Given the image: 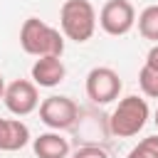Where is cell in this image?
<instances>
[{
  "label": "cell",
  "instance_id": "obj_1",
  "mask_svg": "<svg viewBox=\"0 0 158 158\" xmlns=\"http://www.w3.org/2000/svg\"><path fill=\"white\" fill-rule=\"evenodd\" d=\"M20 47L32 57H62L64 35L40 17H27L20 27Z\"/></svg>",
  "mask_w": 158,
  "mask_h": 158
},
{
  "label": "cell",
  "instance_id": "obj_2",
  "mask_svg": "<svg viewBox=\"0 0 158 158\" xmlns=\"http://www.w3.org/2000/svg\"><path fill=\"white\" fill-rule=\"evenodd\" d=\"M62 35L72 42H89L96 32V10L89 0H64L59 10Z\"/></svg>",
  "mask_w": 158,
  "mask_h": 158
},
{
  "label": "cell",
  "instance_id": "obj_3",
  "mask_svg": "<svg viewBox=\"0 0 158 158\" xmlns=\"http://www.w3.org/2000/svg\"><path fill=\"white\" fill-rule=\"evenodd\" d=\"M148 116H151V111H148L146 99H141L136 94H128L111 111V116H109V131L114 136H118V138L138 136V131H143V126L148 123Z\"/></svg>",
  "mask_w": 158,
  "mask_h": 158
},
{
  "label": "cell",
  "instance_id": "obj_4",
  "mask_svg": "<svg viewBox=\"0 0 158 158\" xmlns=\"http://www.w3.org/2000/svg\"><path fill=\"white\" fill-rule=\"evenodd\" d=\"M79 118V106L74 99L69 96H47L40 101V121L49 128V131H64L72 128Z\"/></svg>",
  "mask_w": 158,
  "mask_h": 158
},
{
  "label": "cell",
  "instance_id": "obj_5",
  "mask_svg": "<svg viewBox=\"0 0 158 158\" xmlns=\"http://www.w3.org/2000/svg\"><path fill=\"white\" fill-rule=\"evenodd\" d=\"M121 77L111 69V67H94L89 74H86V96L94 101V104H111L118 99L121 94Z\"/></svg>",
  "mask_w": 158,
  "mask_h": 158
},
{
  "label": "cell",
  "instance_id": "obj_6",
  "mask_svg": "<svg viewBox=\"0 0 158 158\" xmlns=\"http://www.w3.org/2000/svg\"><path fill=\"white\" fill-rule=\"evenodd\" d=\"M99 25L106 35L121 37L133 30L136 25V10L128 0H106L99 12Z\"/></svg>",
  "mask_w": 158,
  "mask_h": 158
},
{
  "label": "cell",
  "instance_id": "obj_7",
  "mask_svg": "<svg viewBox=\"0 0 158 158\" xmlns=\"http://www.w3.org/2000/svg\"><path fill=\"white\" fill-rule=\"evenodd\" d=\"M2 101H5L10 114L27 116V114L40 109V91H37V86L30 79H15V81H10L5 86Z\"/></svg>",
  "mask_w": 158,
  "mask_h": 158
},
{
  "label": "cell",
  "instance_id": "obj_8",
  "mask_svg": "<svg viewBox=\"0 0 158 158\" xmlns=\"http://www.w3.org/2000/svg\"><path fill=\"white\" fill-rule=\"evenodd\" d=\"M67 69L62 57H37L32 64V84L35 86H44V89H54L64 81Z\"/></svg>",
  "mask_w": 158,
  "mask_h": 158
},
{
  "label": "cell",
  "instance_id": "obj_9",
  "mask_svg": "<svg viewBox=\"0 0 158 158\" xmlns=\"http://www.w3.org/2000/svg\"><path fill=\"white\" fill-rule=\"evenodd\" d=\"M32 151L37 158H67L69 156V141L59 131H47L32 138Z\"/></svg>",
  "mask_w": 158,
  "mask_h": 158
},
{
  "label": "cell",
  "instance_id": "obj_10",
  "mask_svg": "<svg viewBox=\"0 0 158 158\" xmlns=\"http://www.w3.org/2000/svg\"><path fill=\"white\" fill-rule=\"evenodd\" d=\"M30 143V128L20 118H0V151H20Z\"/></svg>",
  "mask_w": 158,
  "mask_h": 158
},
{
  "label": "cell",
  "instance_id": "obj_11",
  "mask_svg": "<svg viewBox=\"0 0 158 158\" xmlns=\"http://www.w3.org/2000/svg\"><path fill=\"white\" fill-rule=\"evenodd\" d=\"M136 22H138V32H141L146 40H151V42L158 44V5L143 7Z\"/></svg>",
  "mask_w": 158,
  "mask_h": 158
},
{
  "label": "cell",
  "instance_id": "obj_12",
  "mask_svg": "<svg viewBox=\"0 0 158 158\" xmlns=\"http://www.w3.org/2000/svg\"><path fill=\"white\" fill-rule=\"evenodd\" d=\"M126 158H158V133L138 141V146H133Z\"/></svg>",
  "mask_w": 158,
  "mask_h": 158
},
{
  "label": "cell",
  "instance_id": "obj_13",
  "mask_svg": "<svg viewBox=\"0 0 158 158\" xmlns=\"http://www.w3.org/2000/svg\"><path fill=\"white\" fill-rule=\"evenodd\" d=\"M138 84H141V91H143L146 96L158 99V72H153V69H148V67L143 64L141 72H138Z\"/></svg>",
  "mask_w": 158,
  "mask_h": 158
},
{
  "label": "cell",
  "instance_id": "obj_14",
  "mask_svg": "<svg viewBox=\"0 0 158 158\" xmlns=\"http://www.w3.org/2000/svg\"><path fill=\"white\" fill-rule=\"evenodd\" d=\"M72 158H109V153L101 146H81V148L74 151Z\"/></svg>",
  "mask_w": 158,
  "mask_h": 158
},
{
  "label": "cell",
  "instance_id": "obj_15",
  "mask_svg": "<svg viewBox=\"0 0 158 158\" xmlns=\"http://www.w3.org/2000/svg\"><path fill=\"white\" fill-rule=\"evenodd\" d=\"M146 67L153 69V72H158V44H153V47L148 49V54H146Z\"/></svg>",
  "mask_w": 158,
  "mask_h": 158
},
{
  "label": "cell",
  "instance_id": "obj_16",
  "mask_svg": "<svg viewBox=\"0 0 158 158\" xmlns=\"http://www.w3.org/2000/svg\"><path fill=\"white\" fill-rule=\"evenodd\" d=\"M5 86H7V84H5V79H2V74H0V99H2V94H5Z\"/></svg>",
  "mask_w": 158,
  "mask_h": 158
},
{
  "label": "cell",
  "instance_id": "obj_17",
  "mask_svg": "<svg viewBox=\"0 0 158 158\" xmlns=\"http://www.w3.org/2000/svg\"><path fill=\"white\" fill-rule=\"evenodd\" d=\"M153 123H156V128H158V109H156V114H153Z\"/></svg>",
  "mask_w": 158,
  "mask_h": 158
}]
</instances>
